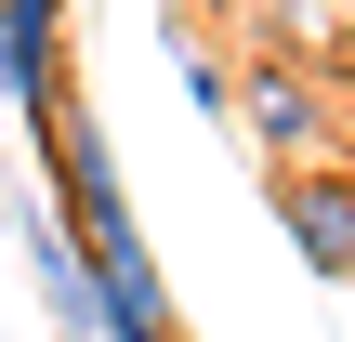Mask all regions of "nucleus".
<instances>
[{
  "mask_svg": "<svg viewBox=\"0 0 355 342\" xmlns=\"http://www.w3.org/2000/svg\"><path fill=\"white\" fill-rule=\"evenodd\" d=\"M40 145V198L66 211V237H79V264H92V303H105V342H184L171 316V277L145 264V224H132V185H119V145H105V119L79 105V92H53V119L26 132Z\"/></svg>",
  "mask_w": 355,
  "mask_h": 342,
  "instance_id": "nucleus-1",
  "label": "nucleus"
},
{
  "mask_svg": "<svg viewBox=\"0 0 355 342\" xmlns=\"http://www.w3.org/2000/svg\"><path fill=\"white\" fill-rule=\"evenodd\" d=\"M66 92V0H0V119L40 132Z\"/></svg>",
  "mask_w": 355,
  "mask_h": 342,
  "instance_id": "nucleus-2",
  "label": "nucleus"
},
{
  "mask_svg": "<svg viewBox=\"0 0 355 342\" xmlns=\"http://www.w3.org/2000/svg\"><path fill=\"white\" fill-rule=\"evenodd\" d=\"M13 250H26V277H40V303H53V342H105L92 264H79V237H66V211H53V198H13Z\"/></svg>",
  "mask_w": 355,
  "mask_h": 342,
  "instance_id": "nucleus-3",
  "label": "nucleus"
},
{
  "mask_svg": "<svg viewBox=\"0 0 355 342\" xmlns=\"http://www.w3.org/2000/svg\"><path fill=\"white\" fill-rule=\"evenodd\" d=\"M277 224H290L303 277H329V290L355 277V185H329V171H290V185H277Z\"/></svg>",
  "mask_w": 355,
  "mask_h": 342,
  "instance_id": "nucleus-4",
  "label": "nucleus"
},
{
  "mask_svg": "<svg viewBox=\"0 0 355 342\" xmlns=\"http://www.w3.org/2000/svg\"><path fill=\"white\" fill-rule=\"evenodd\" d=\"M237 105H250V145H263V158H316V145H329V105H316L290 66H263Z\"/></svg>",
  "mask_w": 355,
  "mask_h": 342,
  "instance_id": "nucleus-5",
  "label": "nucleus"
}]
</instances>
